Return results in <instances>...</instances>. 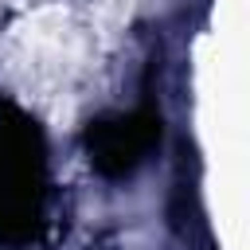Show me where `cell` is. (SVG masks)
Listing matches in <instances>:
<instances>
[{
  "label": "cell",
  "mask_w": 250,
  "mask_h": 250,
  "mask_svg": "<svg viewBox=\"0 0 250 250\" xmlns=\"http://www.w3.org/2000/svg\"><path fill=\"white\" fill-rule=\"evenodd\" d=\"M133 4L137 0H98V27L105 35H117L125 27V20L133 16Z\"/></svg>",
  "instance_id": "6da1fadb"
}]
</instances>
